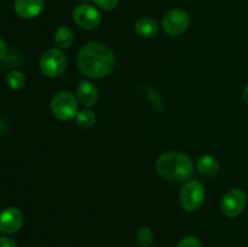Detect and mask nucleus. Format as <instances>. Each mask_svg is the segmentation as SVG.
I'll return each mask as SVG.
<instances>
[{
  "mask_svg": "<svg viewBox=\"0 0 248 247\" xmlns=\"http://www.w3.org/2000/svg\"><path fill=\"white\" fill-rule=\"evenodd\" d=\"M77 62L82 74L91 79H101L113 72L116 61L108 46L93 41L80 48Z\"/></svg>",
  "mask_w": 248,
  "mask_h": 247,
  "instance_id": "1",
  "label": "nucleus"
},
{
  "mask_svg": "<svg viewBox=\"0 0 248 247\" xmlns=\"http://www.w3.org/2000/svg\"><path fill=\"white\" fill-rule=\"evenodd\" d=\"M157 173L170 182H186L194 173L190 157L182 152H167L160 155L155 164Z\"/></svg>",
  "mask_w": 248,
  "mask_h": 247,
  "instance_id": "2",
  "label": "nucleus"
},
{
  "mask_svg": "<svg viewBox=\"0 0 248 247\" xmlns=\"http://www.w3.org/2000/svg\"><path fill=\"white\" fill-rule=\"evenodd\" d=\"M51 111L61 121H70L78 114V98L70 91H60L51 101Z\"/></svg>",
  "mask_w": 248,
  "mask_h": 247,
  "instance_id": "3",
  "label": "nucleus"
},
{
  "mask_svg": "<svg viewBox=\"0 0 248 247\" xmlns=\"http://www.w3.org/2000/svg\"><path fill=\"white\" fill-rule=\"evenodd\" d=\"M205 200V186L196 179H189L179 191V203L186 212L196 211Z\"/></svg>",
  "mask_w": 248,
  "mask_h": 247,
  "instance_id": "4",
  "label": "nucleus"
},
{
  "mask_svg": "<svg viewBox=\"0 0 248 247\" xmlns=\"http://www.w3.org/2000/svg\"><path fill=\"white\" fill-rule=\"evenodd\" d=\"M40 70L47 77H57L67 68V58L60 48H48L41 55L39 61Z\"/></svg>",
  "mask_w": 248,
  "mask_h": 247,
  "instance_id": "5",
  "label": "nucleus"
},
{
  "mask_svg": "<svg viewBox=\"0 0 248 247\" xmlns=\"http://www.w3.org/2000/svg\"><path fill=\"white\" fill-rule=\"evenodd\" d=\"M190 26V17L183 9H171L162 17L164 31L171 36L182 35Z\"/></svg>",
  "mask_w": 248,
  "mask_h": 247,
  "instance_id": "6",
  "label": "nucleus"
},
{
  "mask_svg": "<svg viewBox=\"0 0 248 247\" xmlns=\"http://www.w3.org/2000/svg\"><path fill=\"white\" fill-rule=\"evenodd\" d=\"M247 205V194L242 189H232L222 198L220 211L229 218H235L244 212Z\"/></svg>",
  "mask_w": 248,
  "mask_h": 247,
  "instance_id": "7",
  "label": "nucleus"
},
{
  "mask_svg": "<svg viewBox=\"0 0 248 247\" xmlns=\"http://www.w3.org/2000/svg\"><path fill=\"white\" fill-rule=\"evenodd\" d=\"M73 19L81 29L92 31L101 24L102 16L98 10L90 4H80L73 11Z\"/></svg>",
  "mask_w": 248,
  "mask_h": 247,
  "instance_id": "8",
  "label": "nucleus"
},
{
  "mask_svg": "<svg viewBox=\"0 0 248 247\" xmlns=\"http://www.w3.org/2000/svg\"><path fill=\"white\" fill-rule=\"evenodd\" d=\"M23 213L17 207H6L0 212V232L15 234L23 225Z\"/></svg>",
  "mask_w": 248,
  "mask_h": 247,
  "instance_id": "9",
  "label": "nucleus"
},
{
  "mask_svg": "<svg viewBox=\"0 0 248 247\" xmlns=\"http://www.w3.org/2000/svg\"><path fill=\"white\" fill-rule=\"evenodd\" d=\"M45 6L44 0H15L14 9L18 17L31 19L39 16Z\"/></svg>",
  "mask_w": 248,
  "mask_h": 247,
  "instance_id": "10",
  "label": "nucleus"
},
{
  "mask_svg": "<svg viewBox=\"0 0 248 247\" xmlns=\"http://www.w3.org/2000/svg\"><path fill=\"white\" fill-rule=\"evenodd\" d=\"M77 98L86 108L96 106L98 102V89L93 82L89 80H82L77 87Z\"/></svg>",
  "mask_w": 248,
  "mask_h": 247,
  "instance_id": "11",
  "label": "nucleus"
},
{
  "mask_svg": "<svg viewBox=\"0 0 248 247\" xmlns=\"http://www.w3.org/2000/svg\"><path fill=\"white\" fill-rule=\"evenodd\" d=\"M196 169L202 176L213 177L219 171V162L212 155H202L196 160Z\"/></svg>",
  "mask_w": 248,
  "mask_h": 247,
  "instance_id": "12",
  "label": "nucleus"
},
{
  "mask_svg": "<svg viewBox=\"0 0 248 247\" xmlns=\"http://www.w3.org/2000/svg\"><path fill=\"white\" fill-rule=\"evenodd\" d=\"M136 33L143 38H153L159 33V24L149 17H142L135 23Z\"/></svg>",
  "mask_w": 248,
  "mask_h": 247,
  "instance_id": "13",
  "label": "nucleus"
},
{
  "mask_svg": "<svg viewBox=\"0 0 248 247\" xmlns=\"http://www.w3.org/2000/svg\"><path fill=\"white\" fill-rule=\"evenodd\" d=\"M53 41H55L57 48L64 50V48L70 47V45H72L73 41H74V33H73V31L69 27L62 26L55 31Z\"/></svg>",
  "mask_w": 248,
  "mask_h": 247,
  "instance_id": "14",
  "label": "nucleus"
},
{
  "mask_svg": "<svg viewBox=\"0 0 248 247\" xmlns=\"http://www.w3.org/2000/svg\"><path fill=\"white\" fill-rule=\"evenodd\" d=\"M77 123L80 127L90 128L96 124V114L91 109H82L79 110L77 114Z\"/></svg>",
  "mask_w": 248,
  "mask_h": 247,
  "instance_id": "15",
  "label": "nucleus"
},
{
  "mask_svg": "<svg viewBox=\"0 0 248 247\" xmlns=\"http://www.w3.org/2000/svg\"><path fill=\"white\" fill-rule=\"evenodd\" d=\"M6 82L10 89L21 90L26 85V77L18 70H12L6 75Z\"/></svg>",
  "mask_w": 248,
  "mask_h": 247,
  "instance_id": "16",
  "label": "nucleus"
},
{
  "mask_svg": "<svg viewBox=\"0 0 248 247\" xmlns=\"http://www.w3.org/2000/svg\"><path fill=\"white\" fill-rule=\"evenodd\" d=\"M136 237H137V241L140 246L148 247L149 245H152L153 240H154V234H153V232L150 228L143 227L138 230Z\"/></svg>",
  "mask_w": 248,
  "mask_h": 247,
  "instance_id": "17",
  "label": "nucleus"
},
{
  "mask_svg": "<svg viewBox=\"0 0 248 247\" xmlns=\"http://www.w3.org/2000/svg\"><path fill=\"white\" fill-rule=\"evenodd\" d=\"M177 247H202L200 240L195 236H186L178 242Z\"/></svg>",
  "mask_w": 248,
  "mask_h": 247,
  "instance_id": "18",
  "label": "nucleus"
},
{
  "mask_svg": "<svg viewBox=\"0 0 248 247\" xmlns=\"http://www.w3.org/2000/svg\"><path fill=\"white\" fill-rule=\"evenodd\" d=\"M92 1L97 7L106 10V11H110L119 5V0H92Z\"/></svg>",
  "mask_w": 248,
  "mask_h": 247,
  "instance_id": "19",
  "label": "nucleus"
},
{
  "mask_svg": "<svg viewBox=\"0 0 248 247\" xmlns=\"http://www.w3.org/2000/svg\"><path fill=\"white\" fill-rule=\"evenodd\" d=\"M0 247H17V245L11 237L1 236L0 237Z\"/></svg>",
  "mask_w": 248,
  "mask_h": 247,
  "instance_id": "20",
  "label": "nucleus"
},
{
  "mask_svg": "<svg viewBox=\"0 0 248 247\" xmlns=\"http://www.w3.org/2000/svg\"><path fill=\"white\" fill-rule=\"evenodd\" d=\"M7 53V45L6 43H5L2 39H0V60H2V58L6 56Z\"/></svg>",
  "mask_w": 248,
  "mask_h": 247,
  "instance_id": "21",
  "label": "nucleus"
},
{
  "mask_svg": "<svg viewBox=\"0 0 248 247\" xmlns=\"http://www.w3.org/2000/svg\"><path fill=\"white\" fill-rule=\"evenodd\" d=\"M244 99H245V102H246V104L248 106V85H247L246 89H245V91H244Z\"/></svg>",
  "mask_w": 248,
  "mask_h": 247,
  "instance_id": "22",
  "label": "nucleus"
}]
</instances>
